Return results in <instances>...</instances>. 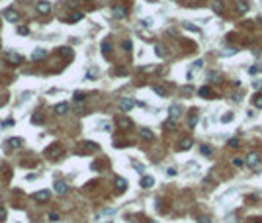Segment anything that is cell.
I'll use <instances>...</instances> for the list:
<instances>
[{
  "mask_svg": "<svg viewBox=\"0 0 262 223\" xmlns=\"http://www.w3.org/2000/svg\"><path fill=\"white\" fill-rule=\"evenodd\" d=\"M119 108L123 110V112L133 110V108H135V100H131V98H121V100H119Z\"/></svg>",
  "mask_w": 262,
  "mask_h": 223,
  "instance_id": "cell-1",
  "label": "cell"
},
{
  "mask_svg": "<svg viewBox=\"0 0 262 223\" xmlns=\"http://www.w3.org/2000/svg\"><path fill=\"white\" fill-rule=\"evenodd\" d=\"M6 61L12 63V65H18V63H22V55L16 53V51H8L6 53Z\"/></svg>",
  "mask_w": 262,
  "mask_h": 223,
  "instance_id": "cell-2",
  "label": "cell"
},
{
  "mask_svg": "<svg viewBox=\"0 0 262 223\" xmlns=\"http://www.w3.org/2000/svg\"><path fill=\"white\" fill-rule=\"evenodd\" d=\"M53 190H55L57 194H67L68 192V184L63 182V180H57V182L53 184Z\"/></svg>",
  "mask_w": 262,
  "mask_h": 223,
  "instance_id": "cell-3",
  "label": "cell"
},
{
  "mask_svg": "<svg viewBox=\"0 0 262 223\" xmlns=\"http://www.w3.org/2000/svg\"><path fill=\"white\" fill-rule=\"evenodd\" d=\"M49 158H59L63 155V149L59 147V145H55V147H51V149H47V153H45Z\"/></svg>",
  "mask_w": 262,
  "mask_h": 223,
  "instance_id": "cell-4",
  "label": "cell"
},
{
  "mask_svg": "<svg viewBox=\"0 0 262 223\" xmlns=\"http://www.w3.org/2000/svg\"><path fill=\"white\" fill-rule=\"evenodd\" d=\"M244 162H247L248 166H256V164L260 162L258 153H248V155H247V158H244Z\"/></svg>",
  "mask_w": 262,
  "mask_h": 223,
  "instance_id": "cell-5",
  "label": "cell"
},
{
  "mask_svg": "<svg viewBox=\"0 0 262 223\" xmlns=\"http://www.w3.org/2000/svg\"><path fill=\"white\" fill-rule=\"evenodd\" d=\"M4 18L10 20V22H18V20H20V14L16 12V10H12V8H6V10H4Z\"/></svg>",
  "mask_w": 262,
  "mask_h": 223,
  "instance_id": "cell-6",
  "label": "cell"
},
{
  "mask_svg": "<svg viewBox=\"0 0 262 223\" xmlns=\"http://www.w3.org/2000/svg\"><path fill=\"white\" fill-rule=\"evenodd\" d=\"M6 147H10V149H20V147H24V139H20V137H12V139L6 141Z\"/></svg>",
  "mask_w": 262,
  "mask_h": 223,
  "instance_id": "cell-7",
  "label": "cell"
},
{
  "mask_svg": "<svg viewBox=\"0 0 262 223\" xmlns=\"http://www.w3.org/2000/svg\"><path fill=\"white\" fill-rule=\"evenodd\" d=\"M37 12H39V14H49V12H51V4L45 2V0L37 2Z\"/></svg>",
  "mask_w": 262,
  "mask_h": 223,
  "instance_id": "cell-8",
  "label": "cell"
},
{
  "mask_svg": "<svg viewBox=\"0 0 262 223\" xmlns=\"http://www.w3.org/2000/svg\"><path fill=\"white\" fill-rule=\"evenodd\" d=\"M49 196H51L49 190H39V192L33 194V198H35L37 201H47V200H49Z\"/></svg>",
  "mask_w": 262,
  "mask_h": 223,
  "instance_id": "cell-9",
  "label": "cell"
},
{
  "mask_svg": "<svg viewBox=\"0 0 262 223\" xmlns=\"http://www.w3.org/2000/svg\"><path fill=\"white\" fill-rule=\"evenodd\" d=\"M67 112H68V104H67V102H61V104H57V106H55V114L65 115Z\"/></svg>",
  "mask_w": 262,
  "mask_h": 223,
  "instance_id": "cell-10",
  "label": "cell"
},
{
  "mask_svg": "<svg viewBox=\"0 0 262 223\" xmlns=\"http://www.w3.org/2000/svg\"><path fill=\"white\" fill-rule=\"evenodd\" d=\"M117 125H119L121 129H129V127H131V119L121 115V118H117Z\"/></svg>",
  "mask_w": 262,
  "mask_h": 223,
  "instance_id": "cell-11",
  "label": "cell"
},
{
  "mask_svg": "<svg viewBox=\"0 0 262 223\" xmlns=\"http://www.w3.org/2000/svg\"><path fill=\"white\" fill-rule=\"evenodd\" d=\"M115 188L119 190V192H125V188H127V180H125V178H121V176H117V178H115Z\"/></svg>",
  "mask_w": 262,
  "mask_h": 223,
  "instance_id": "cell-12",
  "label": "cell"
},
{
  "mask_svg": "<svg viewBox=\"0 0 262 223\" xmlns=\"http://www.w3.org/2000/svg\"><path fill=\"white\" fill-rule=\"evenodd\" d=\"M45 57H47V51L45 49H35L33 55H31V59H33V61H41V59H45Z\"/></svg>",
  "mask_w": 262,
  "mask_h": 223,
  "instance_id": "cell-13",
  "label": "cell"
},
{
  "mask_svg": "<svg viewBox=\"0 0 262 223\" xmlns=\"http://www.w3.org/2000/svg\"><path fill=\"white\" fill-rule=\"evenodd\" d=\"M180 114H182V108H180V106H176V104L170 106V118H172V119L180 118Z\"/></svg>",
  "mask_w": 262,
  "mask_h": 223,
  "instance_id": "cell-14",
  "label": "cell"
},
{
  "mask_svg": "<svg viewBox=\"0 0 262 223\" xmlns=\"http://www.w3.org/2000/svg\"><path fill=\"white\" fill-rule=\"evenodd\" d=\"M235 4H237V12H239V14H244V12L248 10V4H247V0H237Z\"/></svg>",
  "mask_w": 262,
  "mask_h": 223,
  "instance_id": "cell-15",
  "label": "cell"
},
{
  "mask_svg": "<svg viewBox=\"0 0 262 223\" xmlns=\"http://www.w3.org/2000/svg\"><path fill=\"white\" fill-rule=\"evenodd\" d=\"M153 184H154V178L153 176H143L141 178V186H143V188H151Z\"/></svg>",
  "mask_w": 262,
  "mask_h": 223,
  "instance_id": "cell-16",
  "label": "cell"
},
{
  "mask_svg": "<svg viewBox=\"0 0 262 223\" xmlns=\"http://www.w3.org/2000/svg\"><path fill=\"white\" fill-rule=\"evenodd\" d=\"M211 8H213V12H215V14H223V2H221V0H213Z\"/></svg>",
  "mask_w": 262,
  "mask_h": 223,
  "instance_id": "cell-17",
  "label": "cell"
},
{
  "mask_svg": "<svg viewBox=\"0 0 262 223\" xmlns=\"http://www.w3.org/2000/svg\"><path fill=\"white\" fill-rule=\"evenodd\" d=\"M139 133H141V137H143V139H149V141H153V139H154L153 131H151V129H147V127H143V129L139 131Z\"/></svg>",
  "mask_w": 262,
  "mask_h": 223,
  "instance_id": "cell-18",
  "label": "cell"
},
{
  "mask_svg": "<svg viewBox=\"0 0 262 223\" xmlns=\"http://www.w3.org/2000/svg\"><path fill=\"white\" fill-rule=\"evenodd\" d=\"M192 145H194V141H192L190 137H186V139H184L182 143H180V149H182V151H188V149H190Z\"/></svg>",
  "mask_w": 262,
  "mask_h": 223,
  "instance_id": "cell-19",
  "label": "cell"
},
{
  "mask_svg": "<svg viewBox=\"0 0 262 223\" xmlns=\"http://www.w3.org/2000/svg\"><path fill=\"white\" fill-rule=\"evenodd\" d=\"M59 53H61L63 57H68V59H72V49H71V47H61V49H59Z\"/></svg>",
  "mask_w": 262,
  "mask_h": 223,
  "instance_id": "cell-20",
  "label": "cell"
},
{
  "mask_svg": "<svg viewBox=\"0 0 262 223\" xmlns=\"http://www.w3.org/2000/svg\"><path fill=\"white\" fill-rule=\"evenodd\" d=\"M114 16H115V18H123V16H125V8L123 6H117L114 10Z\"/></svg>",
  "mask_w": 262,
  "mask_h": 223,
  "instance_id": "cell-21",
  "label": "cell"
},
{
  "mask_svg": "<svg viewBox=\"0 0 262 223\" xmlns=\"http://www.w3.org/2000/svg\"><path fill=\"white\" fill-rule=\"evenodd\" d=\"M110 49H111V45H110V41H104L102 43V51H104V55L108 57L110 55Z\"/></svg>",
  "mask_w": 262,
  "mask_h": 223,
  "instance_id": "cell-22",
  "label": "cell"
},
{
  "mask_svg": "<svg viewBox=\"0 0 262 223\" xmlns=\"http://www.w3.org/2000/svg\"><path fill=\"white\" fill-rule=\"evenodd\" d=\"M196 123H197V115H196V112H192V115H190V121H188V125H190V127H196Z\"/></svg>",
  "mask_w": 262,
  "mask_h": 223,
  "instance_id": "cell-23",
  "label": "cell"
},
{
  "mask_svg": "<svg viewBox=\"0 0 262 223\" xmlns=\"http://www.w3.org/2000/svg\"><path fill=\"white\" fill-rule=\"evenodd\" d=\"M227 145L231 147V149H239V147H240V141H239V139H229Z\"/></svg>",
  "mask_w": 262,
  "mask_h": 223,
  "instance_id": "cell-24",
  "label": "cell"
},
{
  "mask_svg": "<svg viewBox=\"0 0 262 223\" xmlns=\"http://www.w3.org/2000/svg\"><path fill=\"white\" fill-rule=\"evenodd\" d=\"M78 20H82V14H80V12H76V14H72V16H71V20H68V22H71V24H76V22H78Z\"/></svg>",
  "mask_w": 262,
  "mask_h": 223,
  "instance_id": "cell-25",
  "label": "cell"
},
{
  "mask_svg": "<svg viewBox=\"0 0 262 223\" xmlns=\"http://www.w3.org/2000/svg\"><path fill=\"white\" fill-rule=\"evenodd\" d=\"M82 147H86L88 151H96V149H98V145H96V143H92V141H86Z\"/></svg>",
  "mask_w": 262,
  "mask_h": 223,
  "instance_id": "cell-26",
  "label": "cell"
},
{
  "mask_svg": "<svg viewBox=\"0 0 262 223\" xmlns=\"http://www.w3.org/2000/svg\"><path fill=\"white\" fill-rule=\"evenodd\" d=\"M154 51H157V55H158V57H164V55H166V53H164V47H162V45H157V47H154Z\"/></svg>",
  "mask_w": 262,
  "mask_h": 223,
  "instance_id": "cell-27",
  "label": "cell"
},
{
  "mask_svg": "<svg viewBox=\"0 0 262 223\" xmlns=\"http://www.w3.org/2000/svg\"><path fill=\"white\" fill-rule=\"evenodd\" d=\"M235 53H237V49H235V47H229V49L223 51V55H225V57H231V55H235Z\"/></svg>",
  "mask_w": 262,
  "mask_h": 223,
  "instance_id": "cell-28",
  "label": "cell"
},
{
  "mask_svg": "<svg viewBox=\"0 0 262 223\" xmlns=\"http://www.w3.org/2000/svg\"><path fill=\"white\" fill-rule=\"evenodd\" d=\"M153 90H154L157 94H160V96H166V90H164V88H160V86H153Z\"/></svg>",
  "mask_w": 262,
  "mask_h": 223,
  "instance_id": "cell-29",
  "label": "cell"
},
{
  "mask_svg": "<svg viewBox=\"0 0 262 223\" xmlns=\"http://www.w3.org/2000/svg\"><path fill=\"white\" fill-rule=\"evenodd\" d=\"M200 96H204V98H207V96H209V88H207V86H204V88H200Z\"/></svg>",
  "mask_w": 262,
  "mask_h": 223,
  "instance_id": "cell-30",
  "label": "cell"
},
{
  "mask_svg": "<svg viewBox=\"0 0 262 223\" xmlns=\"http://www.w3.org/2000/svg\"><path fill=\"white\" fill-rule=\"evenodd\" d=\"M18 33H20V35H28V33H29V29L25 28V25H20V28H18Z\"/></svg>",
  "mask_w": 262,
  "mask_h": 223,
  "instance_id": "cell-31",
  "label": "cell"
},
{
  "mask_svg": "<svg viewBox=\"0 0 262 223\" xmlns=\"http://www.w3.org/2000/svg\"><path fill=\"white\" fill-rule=\"evenodd\" d=\"M221 121H223V123H227V121H233V114H231V112H229V114H225V115L221 118Z\"/></svg>",
  "mask_w": 262,
  "mask_h": 223,
  "instance_id": "cell-32",
  "label": "cell"
},
{
  "mask_svg": "<svg viewBox=\"0 0 262 223\" xmlns=\"http://www.w3.org/2000/svg\"><path fill=\"white\" fill-rule=\"evenodd\" d=\"M184 28H186V29H190V31H196V33H200V29H197V28H196V25H192V24H188V22H186V24H184Z\"/></svg>",
  "mask_w": 262,
  "mask_h": 223,
  "instance_id": "cell-33",
  "label": "cell"
},
{
  "mask_svg": "<svg viewBox=\"0 0 262 223\" xmlns=\"http://www.w3.org/2000/svg\"><path fill=\"white\" fill-rule=\"evenodd\" d=\"M164 127H166V129H174V127H176V123H174V119H172V118H170V119L166 121V123H164Z\"/></svg>",
  "mask_w": 262,
  "mask_h": 223,
  "instance_id": "cell-34",
  "label": "cell"
},
{
  "mask_svg": "<svg viewBox=\"0 0 262 223\" xmlns=\"http://www.w3.org/2000/svg\"><path fill=\"white\" fill-rule=\"evenodd\" d=\"M201 153H204L205 157H209V155H211V149L207 147V145H201Z\"/></svg>",
  "mask_w": 262,
  "mask_h": 223,
  "instance_id": "cell-35",
  "label": "cell"
},
{
  "mask_svg": "<svg viewBox=\"0 0 262 223\" xmlns=\"http://www.w3.org/2000/svg\"><path fill=\"white\" fill-rule=\"evenodd\" d=\"M197 223H211V219H209V217H205V215H200V217H197Z\"/></svg>",
  "mask_w": 262,
  "mask_h": 223,
  "instance_id": "cell-36",
  "label": "cell"
},
{
  "mask_svg": "<svg viewBox=\"0 0 262 223\" xmlns=\"http://www.w3.org/2000/svg\"><path fill=\"white\" fill-rule=\"evenodd\" d=\"M254 106H256V108H262V96H256L254 98Z\"/></svg>",
  "mask_w": 262,
  "mask_h": 223,
  "instance_id": "cell-37",
  "label": "cell"
},
{
  "mask_svg": "<svg viewBox=\"0 0 262 223\" xmlns=\"http://www.w3.org/2000/svg\"><path fill=\"white\" fill-rule=\"evenodd\" d=\"M233 164H235V166H243L244 161H243V158H233Z\"/></svg>",
  "mask_w": 262,
  "mask_h": 223,
  "instance_id": "cell-38",
  "label": "cell"
},
{
  "mask_svg": "<svg viewBox=\"0 0 262 223\" xmlns=\"http://www.w3.org/2000/svg\"><path fill=\"white\" fill-rule=\"evenodd\" d=\"M98 76V68H92V71H88V78H94Z\"/></svg>",
  "mask_w": 262,
  "mask_h": 223,
  "instance_id": "cell-39",
  "label": "cell"
},
{
  "mask_svg": "<svg viewBox=\"0 0 262 223\" xmlns=\"http://www.w3.org/2000/svg\"><path fill=\"white\" fill-rule=\"evenodd\" d=\"M4 219H6V209L0 208V221H4Z\"/></svg>",
  "mask_w": 262,
  "mask_h": 223,
  "instance_id": "cell-40",
  "label": "cell"
},
{
  "mask_svg": "<svg viewBox=\"0 0 262 223\" xmlns=\"http://www.w3.org/2000/svg\"><path fill=\"white\" fill-rule=\"evenodd\" d=\"M233 98H235V102H240V98H243V94H240V92H235V94H233Z\"/></svg>",
  "mask_w": 262,
  "mask_h": 223,
  "instance_id": "cell-41",
  "label": "cell"
},
{
  "mask_svg": "<svg viewBox=\"0 0 262 223\" xmlns=\"http://www.w3.org/2000/svg\"><path fill=\"white\" fill-rule=\"evenodd\" d=\"M123 49L125 51H131V41H123Z\"/></svg>",
  "mask_w": 262,
  "mask_h": 223,
  "instance_id": "cell-42",
  "label": "cell"
},
{
  "mask_svg": "<svg viewBox=\"0 0 262 223\" xmlns=\"http://www.w3.org/2000/svg\"><path fill=\"white\" fill-rule=\"evenodd\" d=\"M200 67H204V61H201V59H197V61L194 63V68H200Z\"/></svg>",
  "mask_w": 262,
  "mask_h": 223,
  "instance_id": "cell-43",
  "label": "cell"
},
{
  "mask_svg": "<svg viewBox=\"0 0 262 223\" xmlns=\"http://www.w3.org/2000/svg\"><path fill=\"white\" fill-rule=\"evenodd\" d=\"M82 110H84V104L78 102V104H76V112H78V114H82Z\"/></svg>",
  "mask_w": 262,
  "mask_h": 223,
  "instance_id": "cell-44",
  "label": "cell"
},
{
  "mask_svg": "<svg viewBox=\"0 0 262 223\" xmlns=\"http://www.w3.org/2000/svg\"><path fill=\"white\" fill-rule=\"evenodd\" d=\"M49 219H51V221H57V219H59V213H53V211H51V213H49Z\"/></svg>",
  "mask_w": 262,
  "mask_h": 223,
  "instance_id": "cell-45",
  "label": "cell"
},
{
  "mask_svg": "<svg viewBox=\"0 0 262 223\" xmlns=\"http://www.w3.org/2000/svg\"><path fill=\"white\" fill-rule=\"evenodd\" d=\"M209 78L211 80H219V74L217 72H209Z\"/></svg>",
  "mask_w": 262,
  "mask_h": 223,
  "instance_id": "cell-46",
  "label": "cell"
},
{
  "mask_svg": "<svg viewBox=\"0 0 262 223\" xmlns=\"http://www.w3.org/2000/svg\"><path fill=\"white\" fill-rule=\"evenodd\" d=\"M151 24H153V20H149V18L143 20V25H151Z\"/></svg>",
  "mask_w": 262,
  "mask_h": 223,
  "instance_id": "cell-47",
  "label": "cell"
},
{
  "mask_svg": "<svg viewBox=\"0 0 262 223\" xmlns=\"http://www.w3.org/2000/svg\"><path fill=\"white\" fill-rule=\"evenodd\" d=\"M151 223H154V221H151Z\"/></svg>",
  "mask_w": 262,
  "mask_h": 223,
  "instance_id": "cell-48",
  "label": "cell"
}]
</instances>
